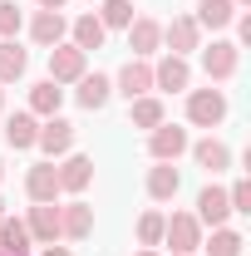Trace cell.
<instances>
[{"instance_id": "cell-27", "label": "cell", "mask_w": 251, "mask_h": 256, "mask_svg": "<svg viewBox=\"0 0 251 256\" xmlns=\"http://www.w3.org/2000/svg\"><path fill=\"white\" fill-rule=\"evenodd\" d=\"M94 15H98L104 30H128V25H133V0H104Z\"/></svg>"}, {"instance_id": "cell-26", "label": "cell", "mask_w": 251, "mask_h": 256, "mask_svg": "<svg viewBox=\"0 0 251 256\" xmlns=\"http://www.w3.org/2000/svg\"><path fill=\"white\" fill-rule=\"evenodd\" d=\"M25 69H30V54H25L15 40H0V84H15Z\"/></svg>"}, {"instance_id": "cell-36", "label": "cell", "mask_w": 251, "mask_h": 256, "mask_svg": "<svg viewBox=\"0 0 251 256\" xmlns=\"http://www.w3.org/2000/svg\"><path fill=\"white\" fill-rule=\"evenodd\" d=\"M232 5H236V10H242V5H251V0H232Z\"/></svg>"}, {"instance_id": "cell-19", "label": "cell", "mask_w": 251, "mask_h": 256, "mask_svg": "<svg viewBox=\"0 0 251 256\" xmlns=\"http://www.w3.org/2000/svg\"><path fill=\"white\" fill-rule=\"evenodd\" d=\"M178 188H182V178H178L172 162H153V168H148V197H153V202H172Z\"/></svg>"}, {"instance_id": "cell-25", "label": "cell", "mask_w": 251, "mask_h": 256, "mask_svg": "<svg viewBox=\"0 0 251 256\" xmlns=\"http://www.w3.org/2000/svg\"><path fill=\"white\" fill-rule=\"evenodd\" d=\"M69 34H74L69 44H79V50L89 54V50H98V44H104V34H108V30L98 25V15H94V10H89V15H79V20L69 25Z\"/></svg>"}, {"instance_id": "cell-12", "label": "cell", "mask_w": 251, "mask_h": 256, "mask_svg": "<svg viewBox=\"0 0 251 256\" xmlns=\"http://www.w3.org/2000/svg\"><path fill=\"white\" fill-rule=\"evenodd\" d=\"M114 89L124 98H143L148 89H153V64L148 60H128L124 69H118V79H114Z\"/></svg>"}, {"instance_id": "cell-15", "label": "cell", "mask_w": 251, "mask_h": 256, "mask_svg": "<svg viewBox=\"0 0 251 256\" xmlns=\"http://www.w3.org/2000/svg\"><path fill=\"white\" fill-rule=\"evenodd\" d=\"M89 232H94V207H89V202H69V207H60V236L84 242Z\"/></svg>"}, {"instance_id": "cell-4", "label": "cell", "mask_w": 251, "mask_h": 256, "mask_svg": "<svg viewBox=\"0 0 251 256\" xmlns=\"http://www.w3.org/2000/svg\"><path fill=\"white\" fill-rule=\"evenodd\" d=\"M84 74H89V54H84L79 44H69V40H64V44L50 50V79H54L60 89H64V84H79Z\"/></svg>"}, {"instance_id": "cell-29", "label": "cell", "mask_w": 251, "mask_h": 256, "mask_svg": "<svg viewBox=\"0 0 251 256\" xmlns=\"http://www.w3.org/2000/svg\"><path fill=\"white\" fill-rule=\"evenodd\" d=\"M138 246H162V212H143L138 217Z\"/></svg>"}, {"instance_id": "cell-32", "label": "cell", "mask_w": 251, "mask_h": 256, "mask_svg": "<svg viewBox=\"0 0 251 256\" xmlns=\"http://www.w3.org/2000/svg\"><path fill=\"white\" fill-rule=\"evenodd\" d=\"M236 34H242V44H251V15H236Z\"/></svg>"}, {"instance_id": "cell-2", "label": "cell", "mask_w": 251, "mask_h": 256, "mask_svg": "<svg viewBox=\"0 0 251 256\" xmlns=\"http://www.w3.org/2000/svg\"><path fill=\"white\" fill-rule=\"evenodd\" d=\"M226 118V94L222 89H188V124L192 128H217Z\"/></svg>"}, {"instance_id": "cell-16", "label": "cell", "mask_w": 251, "mask_h": 256, "mask_svg": "<svg viewBox=\"0 0 251 256\" xmlns=\"http://www.w3.org/2000/svg\"><path fill=\"white\" fill-rule=\"evenodd\" d=\"M34 242H30V226L20 222V217H0V256H30Z\"/></svg>"}, {"instance_id": "cell-31", "label": "cell", "mask_w": 251, "mask_h": 256, "mask_svg": "<svg viewBox=\"0 0 251 256\" xmlns=\"http://www.w3.org/2000/svg\"><path fill=\"white\" fill-rule=\"evenodd\" d=\"M226 202H232V212H242V217H251V182H246V178H236V182H232V192H226Z\"/></svg>"}, {"instance_id": "cell-38", "label": "cell", "mask_w": 251, "mask_h": 256, "mask_svg": "<svg viewBox=\"0 0 251 256\" xmlns=\"http://www.w3.org/2000/svg\"><path fill=\"white\" fill-rule=\"evenodd\" d=\"M0 217H5V197H0Z\"/></svg>"}, {"instance_id": "cell-3", "label": "cell", "mask_w": 251, "mask_h": 256, "mask_svg": "<svg viewBox=\"0 0 251 256\" xmlns=\"http://www.w3.org/2000/svg\"><path fill=\"white\" fill-rule=\"evenodd\" d=\"M236 64H242V44H232V40L202 44V74H207L212 84H226V79L236 74Z\"/></svg>"}, {"instance_id": "cell-11", "label": "cell", "mask_w": 251, "mask_h": 256, "mask_svg": "<svg viewBox=\"0 0 251 256\" xmlns=\"http://www.w3.org/2000/svg\"><path fill=\"white\" fill-rule=\"evenodd\" d=\"M64 34H69V20H64L60 10H34V20H30V40L40 44V50H54V44H64Z\"/></svg>"}, {"instance_id": "cell-13", "label": "cell", "mask_w": 251, "mask_h": 256, "mask_svg": "<svg viewBox=\"0 0 251 256\" xmlns=\"http://www.w3.org/2000/svg\"><path fill=\"white\" fill-rule=\"evenodd\" d=\"M202 226H226L232 217V202H226V188H202L197 192V212H192Z\"/></svg>"}, {"instance_id": "cell-21", "label": "cell", "mask_w": 251, "mask_h": 256, "mask_svg": "<svg viewBox=\"0 0 251 256\" xmlns=\"http://www.w3.org/2000/svg\"><path fill=\"white\" fill-rule=\"evenodd\" d=\"M197 30H226L232 20H236V5L232 0H197Z\"/></svg>"}, {"instance_id": "cell-20", "label": "cell", "mask_w": 251, "mask_h": 256, "mask_svg": "<svg viewBox=\"0 0 251 256\" xmlns=\"http://www.w3.org/2000/svg\"><path fill=\"white\" fill-rule=\"evenodd\" d=\"M188 153L197 158V168H207V172H222V168H232V148H226L222 138H202V143H188Z\"/></svg>"}, {"instance_id": "cell-34", "label": "cell", "mask_w": 251, "mask_h": 256, "mask_svg": "<svg viewBox=\"0 0 251 256\" xmlns=\"http://www.w3.org/2000/svg\"><path fill=\"white\" fill-rule=\"evenodd\" d=\"M40 256H69V246H44Z\"/></svg>"}, {"instance_id": "cell-18", "label": "cell", "mask_w": 251, "mask_h": 256, "mask_svg": "<svg viewBox=\"0 0 251 256\" xmlns=\"http://www.w3.org/2000/svg\"><path fill=\"white\" fill-rule=\"evenodd\" d=\"M108 94H114V79H108V74H84L79 89H74L79 108H89V114H98V108L108 104Z\"/></svg>"}, {"instance_id": "cell-33", "label": "cell", "mask_w": 251, "mask_h": 256, "mask_svg": "<svg viewBox=\"0 0 251 256\" xmlns=\"http://www.w3.org/2000/svg\"><path fill=\"white\" fill-rule=\"evenodd\" d=\"M40 10H64V0H34Z\"/></svg>"}, {"instance_id": "cell-9", "label": "cell", "mask_w": 251, "mask_h": 256, "mask_svg": "<svg viewBox=\"0 0 251 256\" xmlns=\"http://www.w3.org/2000/svg\"><path fill=\"white\" fill-rule=\"evenodd\" d=\"M25 226H30V242L54 246V242H60V207H54V202H34L30 217H25Z\"/></svg>"}, {"instance_id": "cell-35", "label": "cell", "mask_w": 251, "mask_h": 256, "mask_svg": "<svg viewBox=\"0 0 251 256\" xmlns=\"http://www.w3.org/2000/svg\"><path fill=\"white\" fill-rule=\"evenodd\" d=\"M133 256H158V252H153V246H143V252H133Z\"/></svg>"}, {"instance_id": "cell-40", "label": "cell", "mask_w": 251, "mask_h": 256, "mask_svg": "<svg viewBox=\"0 0 251 256\" xmlns=\"http://www.w3.org/2000/svg\"><path fill=\"white\" fill-rule=\"evenodd\" d=\"M192 256H197V252H192Z\"/></svg>"}, {"instance_id": "cell-24", "label": "cell", "mask_w": 251, "mask_h": 256, "mask_svg": "<svg viewBox=\"0 0 251 256\" xmlns=\"http://www.w3.org/2000/svg\"><path fill=\"white\" fill-rule=\"evenodd\" d=\"M60 104H64V89L54 84V79H40V84L30 89V114L34 118H54Z\"/></svg>"}, {"instance_id": "cell-8", "label": "cell", "mask_w": 251, "mask_h": 256, "mask_svg": "<svg viewBox=\"0 0 251 256\" xmlns=\"http://www.w3.org/2000/svg\"><path fill=\"white\" fill-rule=\"evenodd\" d=\"M192 84V64L182 60V54H162V60L153 64V89H168V94H182Z\"/></svg>"}, {"instance_id": "cell-30", "label": "cell", "mask_w": 251, "mask_h": 256, "mask_svg": "<svg viewBox=\"0 0 251 256\" xmlns=\"http://www.w3.org/2000/svg\"><path fill=\"white\" fill-rule=\"evenodd\" d=\"M25 25V15H20V5L15 0H0V40H15Z\"/></svg>"}, {"instance_id": "cell-28", "label": "cell", "mask_w": 251, "mask_h": 256, "mask_svg": "<svg viewBox=\"0 0 251 256\" xmlns=\"http://www.w3.org/2000/svg\"><path fill=\"white\" fill-rule=\"evenodd\" d=\"M207 256H242V232H232V226H212V242H202Z\"/></svg>"}, {"instance_id": "cell-6", "label": "cell", "mask_w": 251, "mask_h": 256, "mask_svg": "<svg viewBox=\"0 0 251 256\" xmlns=\"http://www.w3.org/2000/svg\"><path fill=\"white\" fill-rule=\"evenodd\" d=\"M188 128L178 124H158L153 133H148V153H153V162H178L182 153H188Z\"/></svg>"}, {"instance_id": "cell-14", "label": "cell", "mask_w": 251, "mask_h": 256, "mask_svg": "<svg viewBox=\"0 0 251 256\" xmlns=\"http://www.w3.org/2000/svg\"><path fill=\"white\" fill-rule=\"evenodd\" d=\"M158 44H162V25H158V20H148V15H138V20L128 25V50H133V60L158 54Z\"/></svg>"}, {"instance_id": "cell-5", "label": "cell", "mask_w": 251, "mask_h": 256, "mask_svg": "<svg viewBox=\"0 0 251 256\" xmlns=\"http://www.w3.org/2000/svg\"><path fill=\"white\" fill-rule=\"evenodd\" d=\"M34 148H40L50 162L64 158V153L74 148V124H69V118H60V114H54V118H44V124H40V133H34Z\"/></svg>"}, {"instance_id": "cell-7", "label": "cell", "mask_w": 251, "mask_h": 256, "mask_svg": "<svg viewBox=\"0 0 251 256\" xmlns=\"http://www.w3.org/2000/svg\"><path fill=\"white\" fill-rule=\"evenodd\" d=\"M162 44H168V54H182V60H188L192 50H202L197 20L192 15H172V25H162Z\"/></svg>"}, {"instance_id": "cell-22", "label": "cell", "mask_w": 251, "mask_h": 256, "mask_svg": "<svg viewBox=\"0 0 251 256\" xmlns=\"http://www.w3.org/2000/svg\"><path fill=\"white\" fill-rule=\"evenodd\" d=\"M128 124H133V128H148V133H153L158 124H168V114H162V98H153V94L128 98Z\"/></svg>"}, {"instance_id": "cell-23", "label": "cell", "mask_w": 251, "mask_h": 256, "mask_svg": "<svg viewBox=\"0 0 251 256\" xmlns=\"http://www.w3.org/2000/svg\"><path fill=\"white\" fill-rule=\"evenodd\" d=\"M34 133H40V118H34L30 108H20V114L5 118V143L10 148H34Z\"/></svg>"}, {"instance_id": "cell-1", "label": "cell", "mask_w": 251, "mask_h": 256, "mask_svg": "<svg viewBox=\"0 0 251 256\" xmlns=\"http://www.w3.org/2000/svg\"><path fill=\"white\" fill-rule=\"evenodd\" d=\"M162 242L172 246V256L202 252V222L192 212H172V217H162Z\"/></svg>"}, {"instance_id": "cell-39", "label": "cell", "mask_w": 251, "mask_h": 256, "mask_svg": "<svg viewBox=\"0 0 251 256\" xmlns=\"http://www.w3.org/2000/svg\"><path fill=\"white\" fill-rule=\"evenodd\" d=\"M0 178H5V162H0Z\"/></svg>"}, {"instance_id": "cell-17", "label": "cell", "mask_w": 251, "mask_h": 256, "mask_svg": "<svg viewBox=\"0 0 251 256\" xmlns=\"http://www.w3.org/2000/svg\"><path fill=\"white\" fill-rule=\"evenodd\" d=\"M94 182V158H84V153H69L60 162V192H84Z\"/></svg>"}, {"instance_id": "cell-37", "label": "cell", "mask_w": 251, "mask_h": 256, "mask_svg": "<svg viewBox=\"0 0 251 256\" xmlns=\"http://www.w3.org/2000/svg\"><path fill=\"white\" fill-rule=\"evenodd\" d=\"M0 114H5V89H0Z\"/></svg>"}, {"instance_id": "cell-10", "label": "cell", "mask_w": 251, "mask_h": 256, "mask_svg": "<svg viewBox=\"0 0 251 256\" xmlns=\"http://www.w3.org/2000/svg\"><path fill=\"white\" fill-rule=\"evenodd\" d=\"M25 192H30V202H60V168L50 158L34 162L30 172H25Z\"/></svg>"}]
</instances>
